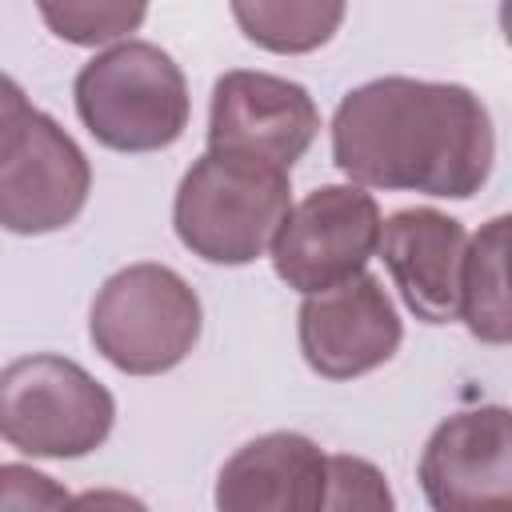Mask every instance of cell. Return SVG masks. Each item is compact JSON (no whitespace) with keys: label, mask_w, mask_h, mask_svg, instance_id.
I'll use <instances>...</instances> for the list:
<instances>
[{"label":"cell","mask_w":512,"mask_h":512,"mask_svg":"<svg viewBox=\"0 0 512 512\" xmlns=\"http://www.w3.org/2000/svg\"><path fill=\"white\" fill-rule=\"evenodd\" d=\"M200 328V296L168 264H128L112 272L88 316L92 348L128 376H160L176 368L196 348Z\"/></svg>","instance_id":"obj_4"},{"label":"cell","mask_w":512,"mask_h":512,"mask_svg":"<svg viewBox=\"0 0 512 512\" xmlns=\"http://www.w3.org/2000/svg\"><path fill=\"white\" fill-rule=\"evenodd\" d=\"M332 160L360 188L468 200L492 176L496 132L464 84L380 76L340 100Z\"/></svg>","instance_id":"obj_1"},{"label":"cell","mask_w":512,"mask_h":512,"mask_svg":"<svg viewBox=\"0 0 512 512\" xmlns=\"http://www.w3.org/2000/svg\"><path fill=\"white\" fill-rule=\"evenodd\" d=\"M328 456L300 432H264L236 448L216 476L224 512H316L324 508Z\"/></svg>","instance_id":"obj_12"},{"label":"cell","mask_w":512,"mask_h":512,"mask_svg":"<svg viewBox=\"0 0 512 512\" xmlns=\"http://www.w3.org/2000/svg\"><path fill=\"white\" fill-rule=\"evenodd\" d=\"M76 112L112 152H160L188 128V84L180 64L148 44L124 40L96 52L76 72Z\"/></svg>","instance_id":"obj_3"},{"label":"cell","mask_w":512,"mask_h":512,"mask_svg":"<svg viewBox=\"0 0 512 512\" xmlns=\"http://www.w3.org/2000/svg\"><path fill=\"white\" fill-rule=\"evenodd\" d=\"M112 424V392L76 360L36 352L0 368V440L16 452L76 460L96 452Z\"/></svg>","instance_id":"obj_5"},{"label":"cell","mask_w":512,"mask_h":512,"mask_svg":"<svg viewBox=\"0 0 512 512\" xmlns=\"http://www.w3.org/2000/svg\"><path fill=\"white\" fill-rule=\"evenodd\" d=\"M236 28L264 52L304 56L324 48L344 24L348 0H228Z\"/></svg>","instance_id":"obj_14"},{"label":"cell","mask_w":512,"mask_h":512,"mask_svg":"<svg viewBox=\"0 0 512 512\" xmlns=\"http://www.w3.org/2000/svg\"><path fill=\"white\" fill-rule=\"evenodd\" d=\"M384 472L360 456H328L324 508H392Z\"/></svg>","instance_id":"obj_16"},{"label":"cell","mask_w":512,"mask_h":512,"mask_svg":"<svg viewBox=\"0 0 512 512\" xmlns=\"http://www.w3.org/2000/svg\"><path fill=\"white\" fill-rule=\"evenodd\" d=\"M92 192L84 148L40 108H20L0 124V228L44 236L68 228Z\"/></svg>","instance_id":"obj_6"},{"label":"cell","mask_w":512,"mask_h":512,"mask_svg":"<svg viewBox=\"0 0 512 512\" xmlns=\"http://www.w3.org/2000/svg\"><path fill=\"white\" fill-rule=\"evenodd\" d=\"M296 336L316 376L352 380L396 356L404 340V324L380 276L356 272L332 288L304 296Z\"/></svg>","instance_id":"obj_9"},{"label":"cell","mask_w":512,"mask_h":512,"mask_svg":"<svg viewBox=\"0 0 512 512\" xmlns=\"http://www.w3.org/2000/svg\"><path fill=\"white\" fill-rule=\"evenodd\" d=\"M20 108H28V96H24V88L8 76V72H0V124L12 116V112H20Z\"/></svg>","instance_id":"obj_18"},{"label":"cell","mask_w":512,"mask_h":512,"mask_svg":"<svg viewBox=\"0 0 512 512\" xmlns=\"http://www.w3.org/2000/svg\"><path fill=\"white\" fill-rule=\"evenodd\" d=\"M380 208L360 184H320L292 204L272 236V268L296 292L332 288L376 256Z\"/></svg>","instance_id":"obj_7"},{"label":"cell","mask_w":512,"mask_h":512,"mask_svg":"<svg viewBox=\"0 0 512 512\" xmlns=\"http://www.w3.org/2000/svg\"><path fill=\"white\" fill-rule=\"evenodd\" d=\"M320 132V108L304 84L272 72H224L212 84L208 148L252 156L292 172Z\"/></svg>","instance_id":"obj_8"},{"label":"cell","mask_w":512,"mask_h":512,"mask_svg":"<svg viewBox=\"0 0 512 512\" xmlns=\"http://www.w3.org/2000/svg\"><path fill=\"white\" fill-rule=\"evenodd\" d=\"M36 8L48 32L76 48L124 40L148 16V0H36Z\"/></svg>","instance_id":"obj_15"},{"label":"cell","mask_w":512,"mask_h":512,"mask_svg":"<svg viewBox=\"0 0 512 512\" xmlns=\"http://www.w3.org/2000/svg\"><path fill=\"white\" fill-rule=\"evenodd\" d=\"M420 488L436 512L508 504L512 496V416L484 404L436 424L420 452Z\"/></svg>","instance_id":"obj_10"},{"label":"cell","mask_w":512,"mask_h":512,"mask_svg":"<svg viewBox=\"0 0 512 512\" xmlns=\"http://www.w3.org/2000/svg\"><path fill=\"white\" fill-rule=\"evenodd\" d=\"M468 232L440 208H400L380 220V244L392 284L424 324H448L460 308V264Z\"/></svg>","instance_id":"obj_11"},{"label":"cell","mask_w":512,"mask_h":512,"mask_svg":"<svg viewBox=\"0 0 512 512\" xmlns=\"http://www.w3.org/2000/svg\"><path fill=\"white\" fill-rule=\"evenodd\" d=\"M72 496L28 464H0V512L4 508H64Z\"/></svg>","instance_id":"obj_17"},{"label":"cell","mask_w":512,"mask_h":512,"mask_svg":"<svg viewBox=\"0 0 512 512\" xmlns=\"http://www.w3.org/2000/svg\"><path fill=\"white\" fill-rule=\"evenodd\" d=\"M508 216H492L464 248L460 264V308L456 320L484 344H508L512 316H508Z\"/></svg>","instance_id":"obj_13"},{"label":"cell","mask_w":512,"mask_h":512,"mask_svg":"<svg viewBox=\"0 0 512 512\" xmlns=\"http://www.w3.org/2000/svg\"><path fill=\"white\" fill-rule=\"evenodd\" d=\"M288 208L292 184L284 168L208 148L180 176L172 228L192 256L236 268L264 256Z\"/></svg>","instance_id":"obj_2"}]
</instances>
